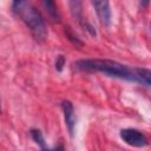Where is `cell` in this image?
Listing matches in <instances>:
<instances>
[{"mask_svg": "<svg viewBox=\"0 0 151 151\" xmlns=\"http://www.w3.org/2000/svg\"><path fill=\"white\" fill-rule=\"evenodd\" d=\"M76 68L85 72H100L112 78L137 83L134 68L110 59H81L74 63Z\"/></svg>", "mask_w": 151, "mask_h": 151, "instance_id": "cell-1", "label": "cell"}, {"mask_svg": "<svg viewBox=\"0 0 151 151\" xmlns=\"http://www.w3.org/2000/svg\"><path fill=\"white\" fill-rule=\"evenodd\" d=\"M20 18L22 19V21L26 24V26L28 27V29L31 31L33 38L41 42L46 39L47 37V28H46V24L44 20V17L41 15V13L29 2L19 12Z\"/></svg>", "mask_w": 151, "mask_h": 151, "instance_id": "cell-2", "label": "cell"}, {"mask_svg": "<svg viewBox=\"0 0 151 151\" xmlns=\"http://www.w3.org/2000/svg\"><path fill=\"white\" fill-rule=\"evenodd\" d=\"M119 136L123 139V142L130 146L144 147L149 144L146 136L136 129H123V130H120Z\"/></svg>", "mask_w": 151, "mask_h": 151, "instance_id": "cell-3", "label": "cell"}, {"mask_svg": "<svg viewBox=\"0 0 151 151\" xmlns=\"http://www.w3.org/2000/svg\"><path fill=\"white\" fill-rule=\"evenodd\" d=\"M92 5L94 7V11L97 13V17L99 21L104 26H110L111 25V7H110V1L109 0H91Z\"/></svg>", "mask_w": 151, "mask_h": 151, "instance_id": "cell-4", "label": "cell"}, {"mask_svg": "<svg viewBox=\"0 0 151 151\" xmlns=\"http://www.w3.org/2000/svg\"><path fill=\"white\" fill-rule=\"evenodd\" d=\"M61 109L64 113V119H65V125L68 130V133L71 137L74 134V127H76V114H74V107L70 100H64L61 103Z\"/></svg>", "mask_w": 151, "mask_h": 151, "instance_id": "cell-5", "label": "cell"}, {"mask_svg": "<svg viewBox=\"0 0 151 151\" xmlns=\"http://www.w3.org/2000/svg\"><path fill=\"white\" fill-rule=\"evenodd\" d=\"M41 2H42V6H44L48 18L53 22H60L61 15H60V12L55 5V0H41Z\"/></svg>", "mask_w": 151, "mask_h": 151, "instance_id": "cell-6", "label": "cell"}, {"mask_svg": "<svg viewBox=\"0 0 151 151\" xmlns=\"http://www.w3.org/2000/svg\"><path fill=\"white\" fill-rule=\"evenodd\" d=\"M70 12L74 20H77L79 24L84 20L83 18V0H67Z\"/></svg>", "mask_w": 151, "mask_h": 151, "instance_id": "cell-7", "label": "cell"}, {"mask_svg": "<svg viewBox=\"0 0 151 151\" xmlns=\"http://www.w3.org/2000/svg\"><path fill=\"white\" fill-rule=\"evenodd\" d=\"M137 83H140L143 85L151 87V71L146 68H134Z\"/></svg>", "mask_w": 151, "mask_h": 151, "instance_id": "cell-8", "label": "cell"}, {"mask_svg": "<svg viewBox=\"0 0 151 151\" xmlns=\"http://www.w3.org/2000/svg\"><path fill=\"white\" fill-rule=\"evenodd\" d=\"M29 133H31L32 139L35 142V144H37L41 150H47V149H48V146H47V144H46V142H45V138H44V136H42V133H41L40 130H38V129H32Z\"/></svg>", "mask_w": 151, "mask_h": 151, "instance_id": "cell-9", "label": "cell"}, {"mask_svg": "<svg viewBox=\"0 0 151 151\" xmlns=\"http://www.w3.org/2000/svg\"><path fill=\"white\" fill-rule=\"evenodd\" d=\"M28 0H13L12 1V11L17 14H19V12L28 4Z\"/></svg>", "mask_w": 151, "mask_h": 151, "instance_id": "cell-10", "label": "cell"}, {"mask_svg": "<svg viewBox=\"0 0 151 151\" xmlns=\"http://www.w3.org/2000/svg\"><path fill=\"white\" fill-rule=\"evenodd\" d=\"M65 33H66V35L68 37V39H70V40H71L76 46H83V42L80 41V39H79L77 35H74V34H73V32L70 29V27H66Z\"/></svg>", "mask_w": 151, "mask_h": 151, "instance_id": "cell-11", "label": "cell"}, {"mask_svg": "<svg viewBox=\"0 0 151 151\" xmlns=\"http://www.w3.org/2000/svg\"><path fill=\"white\" fill-rule=\"evenodd\" d=\"M54 66H55V70H57L58 72H61L63 68H64V66H65V57L61 55V54L58 55L57 59H55V64H54Z\"/></svg>", "mask_w": 151, "mask_h": 151, "instance_id": "cell-12", "label": "cell"}, {"mask_svg": "<svg viewBox=\"0 0 151 151\" xmlns=\"http://www.w3.org/2000/svg\"><path fill=\"white\" fill-rule=\"evenodd\" d=\"M80 25H81V26L84 27V29H86V31H87V32H88V33H90L91 35H93V37H96V34H97V32H96V29H94V27H93V26H92V25H91V24H90L88 21H86V20L84 19V20H83V21L80 22Z\"/></svg>", "mask_w": 151, "mask_h": 151, "instance_id": "cell-13", "label": "cell"}, {"mask_svg": "<svg viewBox=\"0 0 151 151\" xmlns=\"http://www.w3.org/2000/svg\"><path fill=\"white\" fill-rule=\"evenodd\" d=\"M149 2H150V0H140L142 6H144V7H146V6L149 5Z\"/></svg>", "mask_w": 151, "mask_h": 151, "instance_id": "cell-14", "label": "cell"}]
</instances>
